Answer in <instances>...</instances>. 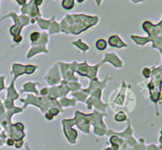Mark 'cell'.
<instances>
[{"label": "cell", "instance_id": "4", "mask_svg": "<svg viewBox=\"0 0 162 150\" xmlns=\"http://www.w3.org/2000/svg\"><path fill=\"white\" fill-rule=\"evenodd\" d=\"M121 114H122V111H119V113H117L116 114H115V117H114V119H115V122H124L125 120H126V114H123V115H121Z\"/></svg>", "mask_w": 162, "mask_h": 150}, {"label": "cell", "instance_id": "5", "mask_svg": "<svg viewBox=\"0 0 162 150\" xmlns=\"http://www.w3.org/2000/svg\"><path fill=\"white\" fill-rule=\"evenodd\" d=\"M146 150H162L158 145L154 143H150V145L146 146Z\"/></svg>", "mask_w": 162, "mask_h": 150}, {"label": "cell", "instance_id": "9", "mask_svg": "<svg viewBox=\"0 0 162 150\" xmlns=\"http://www.w3.org/2000/svg\"><path fill=\"white\" fill-rule=\"evenodd\" d=\"M45 118L47 121H52L54 119V116L48 111L45 114Z\"/></svg>", "mask_w": 162, "mask_h": 150}, {"label": "cell", "instance_id": "11", "mask_svg": "<svg viewBox=\"0 0 162 150\" xmlns=\"http://www.w3.org/2000/svg\"><path fill=\"white\" fill-rule=\"evenodd\" d=\"M158 143H159V147L162 149V136L159 135V138H158Z\"/></svg>", "mask_w": 162, "mask_h": 150}, {"label": "cell", "instance_id": "2", "mask_svg": "<svg viewBox=\"0 0 162 150\" xmlns=\"http://www.w3.org/2000/svg\"><path fill=\"white\" fill-rule=\"evenodd\" d=\"M151 74H152V70L150 67H143V69L142 70V77L146 79H149L151 77Z\"/></svg>", "mask_w": 162, "mask_h": 150}, {"label": "cell", "instance_id": "10", "mask_svg": "<svg viewBox=\"0 0 162 150\" xmlns=\"http://www.w3.org/2000/svg\"><path fill=\"white\" fill-rule=\"evenodd\" d=\"M14 40L16 42V43H18V42H22V36H14Z\"/></svg>", "mask_w": 162, "mask_h": 150}, {"label": "cell", "instance_id": "14", "mask_svg": "<svg viewBox=\"0 0 162 150\" xmlns=\"http://www.w3.org/2000/svg\"><path fill=\"white\" fill-rule=\"evenodd\" d=\"M160 136H162V128L160 130Z\"/></svg>", "mask_w": 162, "mask_h": 150}, {"label": "cell", "instance_id": "13", "mask_svg": "<svg viewBox=\"0 0 162 150\" xmlns=\"http://www.w3.org/2000/svg\"><path fill=\"white\" fill-rule=\"evenodd\" d=\"M77 1L79 2V3H82V2H84L85 0H77Z\"/></svg>", "mask_w": 162, "mask_h": 150}, {"label": "cell", "instance_id": "7", "mask_svg": "<svg viewBox=\"0 0 162 150\" xmlns=\"http://www.w3.org/2000/svg\"><path fill=\"white\" fill-rule=\"evenodd\" d=\"M49 112L51 113L52 115H53L54 117L55 116H58L59 114V110L58 108H55V107H52V108H51L49 110Z\"/></svg>", "mask_w": 162, "mask_h": 150}, {"label": "cell", "instance_id": "8", "mask_svg": "<svg viewBox=\"0 0 162 150\" xmlns=\"http://www.w3.org/2000/svg\"><path fill=\"white\" fill-rule=\"evenodd\" d=\"M6 145L9 146V147H13V146H14V144H15V141H14V140L13 139V138H8L7 140H6Z\"/></svg>", "mask_w": 162, "mask_h": 150}, {"label": "cell", "instance_id": "3", "mask_svg": "<svg viewBox=\"0 0 162 150\" xmlns=\"http://www.w3.org/2000/svg\"><path fill=\"white\" fill-rule=\"evenodd\" d=\"M40 38V33L39 32H33L29 36L30 41H31L32 43L38 41Z\"/></svg>", "mask_w": 162, "mask_h": 150}, {"label": "cell", "instance_id": "12", "mask_svg": "<svg viewBox=\"0 0 162 150\" xmlns=\"http://www.w3.org/2000/svg\"><path fill=\"white\" fill-rule=\"evenodd\" d=\"M25 146H26V150H31V148H30V147H29V143H28L27 141L26 142V144H25Z\"/></svg>", "mask_w": 162, "mask_h": 150}, {"label": "cell", "instance_id": "1", "mask_svg": "<svg viewBox=\"0 0 162 150\" xmlns=\"http://www.w3.org/2000/svg\"><path fill=\"white\" fill-rule=\"evenodd\" d=\"M95 47L97 48V51H105V49L108 47V43H107L106 39L101 38V39H98L95 43Z\"/></svg>", "mask_w": 162, "mask_h": 150}, {"label": "cell", "instance_id": "15", "mask_svg": "<svg viewBox=\"0 0 162 150\" xmlns=\"http://www.w3.org/2000/svg\"><path fill=\"white\" fill-rule=\"evenodd\" d=\"M0 103H1V101H0Z\"/></svg>", "mask_w": 162, "mask_h": 150}, {"label": "cell", "instance_id": "6", "mask_svg": "<svg viewBox=\"0 0 162 150\" xmlns=\"http://www.w3.org/2000/svg\"><path fill=\"white\" fill-rule=\"evenodd\" d=\"M25 146V141L23 140L22 141H18L17 142H15L14 144V147L18 149H20V148H22Z\"/></svg>", "mask_w": 162, "mask_h": 150}]
</instances>
